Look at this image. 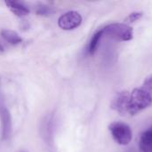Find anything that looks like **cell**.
Instances as JSON below:
<instances>
[{"instance_id":"cell-1","label":"cell","mask_w":152,"mask_h":152,"mask_svg":"<svg viewBox=\"0 0 152 152\" xmlns=\"http://www.w3.org/2000/svg\"><path fill=\"white\" fill-rule=\"evenodd\" d=\"M152 104V74L145 77L140 87L134 88L130 94L128 113L136 115Z\"/></svg>"},{"instance_id":"cell-2","label":"cell","mask_w":152,"mask_h":152,"mask_svg":"<svg viewBox=\"0 0 152 152\" xmlns=\"http://www.w3.org/2000/svg\"><path fill=\"white\" fill-rule=\"evenodd\" d=\"M103 35L119 42L130 41L134 37V29L126 23H110L102 28Z\"/></svg>"},{"instance_id":"cell-3","label":"cell","mask_w":152,"mask_h":152,"mask_svg":"<svg viewBox=\"0 0 152 152\" xmlns=\"http://www.w3.org/2000/svg\"><path fill=\"white\" fill-rule=\"evenodd\" d=\"M109 130L114 141L119 145H128L133 139L132 130L126 123L113 122L110 125Z\"/></svg>"},{"instance_id":"cell-4","label":"cell","mask_w":152,"mask_h":152,"mask_svg":"<svg viewBox=\"0 0 152 152\" xmlns=\"http://www.w3.org/2000/svg\"><path fill=\"white\" fill-rule=\"evenodd\" d=\"M82 23V16L76 11H69L62 14L58 20L59 27L63 30H71Z\"/></svg>"},{"instance_id":"cell-5","label":"cell","mask_w":152,"mask_h":152,"mask_svg":"<svg viewBox=\"0 0 152 152\" xmlns=\"http://www.w3.org/2000/svg\"><path fill=\"white\" fill-rule=\"evenodd\" d=\"M129 98L130 94L127 91L118 92L111 102V109L118 112L120 115H126V113H128Z\"/></svg>"},{"instance_id":"cell-6","label":"cell","mask_w":152,"mask_h":152,"mask_svg":"<svg viewBox=\"0 0 152 152\" xmlns=\"http://www.w3.org/2000/svg\"><path fill=\"white\" fill-rule=\"evenodd\" d=\"M0 119L2 125V136L3 139L6 140L10 137L12 133V118L9 110L4 106L0 108Z\"/></svg>"},{"instance_id":"cell-7","label":"cell","mask_w":152,"mask_h":152,"mask_svg":"<svg viewBox=\"0 0 152 152\" xmlns=\"http://www.w3.org/2000/svg\"><path fill=\"white\" fill-rule=\"evenodd\" d=\"M5 4L17 16H25L29 12L28 7L18 1H5Z\"/></svg>"},{"instance_id":"cell-8","label":"cell","mask_w":152,"mask_h":152,"mask_svg":"<svg viewBox=\"0 0 152 152\" xmlns=\"http://www.w3.org/2000/svg\"><path fill=\"white\" fill-rule=\"evenodd\" d=\"M139 147L142 152H152V129H149L142 134Z\"/></svg>"},{"instance_id":"cell-9","label":"cell","mask_w":152,"mask_h":152,"mask_svg":"<svg viewBox=\"0 0 152 152\" xmlns=\"http://www.w3.org/2000/svg\"><path fill=\"white\" fill-rule=\"evenodd\" d=\"M1 36L6 42H8L10 45H18V44L21 43V41H22L21 37L19 36V34L13 30L3 29L1 31Z\"/></svg>"},{"instance_id":"cell-10","label":"cell","mask_w":152,"mask_h":152,"mask_svg":"<svg viewBox=\"0 0 152 152\" xmlns=\"http://www.w3.org/2000/svg\"><path fill=\"white\" fill-rule=\"evenodd\" d=\"M103 36V31H102V28L98 30L97 32H95L94 34V36L92 37L90 42H89V45H88V53L93 55L95 53L97 48H98V45H99V43H100V40L101 38Z\"/></svg>"},{"instance_id":"cell-11","label":"cell","mask_w":152,"mask_h":152,"mask_svg":"<svg viewBox=\"0 0 152 152\" xmlns=\"http://www.w3.org/2000/svg\"><path fill=\"white\" fill-rule=\"evenodd\" d=\"M142 16H143V12H134L130 13L126 18L125 21H126L128 23H133V22H135V21L141 20Z\"/></svg>"},{"instance_id":"cell-12","label":"cell","mask_w":152,"mask_h":152,"mask_svg":"<svg viewBox=\"0 0 152 152\" xmlns=\"http://www.w3.org/2000/svg\"><path fill=\"white\" fill-rule=\"evenodd\" d=\"M36 12L39 15H49L51 13V8L45 4H39L37 6Z\"/></svg>"},{"instance_id":"cell-13","label":"cell","mask_w":152,"mask_h":152,"mask_svg":"<svg viewBox=\"0 0 152 152\" xmlns=\"http://www.w3.org/2000/svg\"><path fill=\"white\" fill-rule=\"evenodd\" d=\"M2 52H4V47H3V45L0 44V53H2Z\"/></svg>"}]
</instances>
